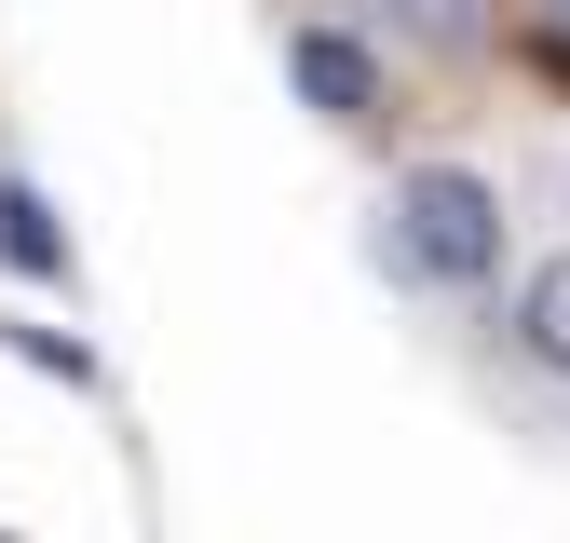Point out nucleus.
Listing matches in <instances>:
<instances>
[{
	"label": "nucleus",
	"mask_w": 570,
	"mask_h": 543,
	"mask_svg": "<svg viewBox=\"0 0 570 543\" xmlns=\"http://www.w3.org/2000/svg\"><path fill=\"white\" fill-rule=\"evenodd\" d=\"M381 258L407 272V286H435V299L503 286V190H489L475 164H407L394 204H381Z\"/></svg>",
	"instance_id": "1"
},
{
	"label": "nucleus",
	"mask_w": 570,
	"mask_h": 543,
	"mask_svg": "<svg viewBox=\"0 0 570 543\" xmlns=\"http://www.w3.org/2000/svg\"><path fill=\"white\" fill-rule=\"evenodd\" d=\"M285 82L313 122H381V55L353 28H285Z\"/></svg>",
	"instance_id": "2"
},
{
	"label": "nucleus",
	"mask_w": 570,
	"mask_h": 543,
	"mask_svg": "<svg viewBox=\"0 0 570 543\" xmlns=\"http://www.w3.org/2000/svg\"><path fill=\"white\" fill-rule=\"evenodd\" d=\"M517 354H530L543 381H570V245L530 258V286H517Z\"/></svg>",
	"instance_id": "3"
},
{
	"label": "nucleus",
	"mask_w": 570,
	"mask_h": 543,
	"mask_svg": "<svg viewBox=\"0 0 570 543\" xmlns=\"http://www.w3.org/2000/svg\"><path fill=\"white\" fill-rule=\"evenodd\" d=\"M0 258H14L28 286H68V231H55V204L28 177H0Z\"/></svg>",
	"instance_id": "4"
},
{
	"label": "nucleus",
	"mask_w": 570,
	"mask_h": 543,
	"mask_svg": "<svg viewBox=\"0 0 570 543\" xmlns=\"http://www.w3.org/2000/svg\"><path fill=\"white\" fill-rule=\"evenodd\" d=\"M0 339H14L28 367H55V381H96V354H82V339H55V326H0Z\"/></svg>",
	"instance_id": "5"
},
{
	"label": "nucleus",
	"mask_w": 570,
	"mask_h": 543,
	"mask_svg": "<svg viewBox=\"0 0 570 543\" xmlns=\"http://www.w3.org/2000/svg\"><path fill=\"white\" fill-rule=\"evenodd\" d=\"M543 28H570V0H543Z\"/></svg>",
	"instance_id": "6"
}]
</instances>
